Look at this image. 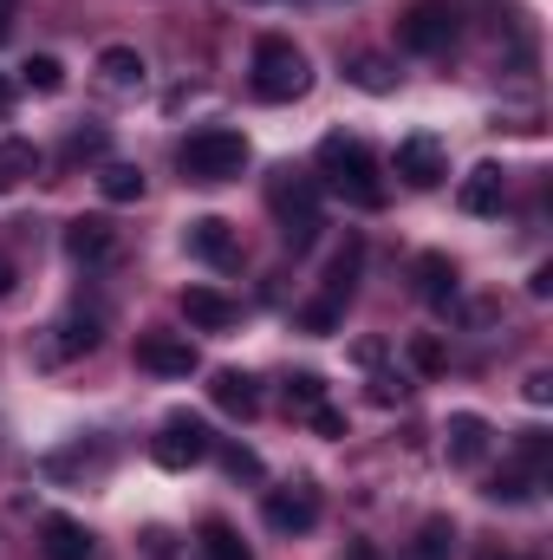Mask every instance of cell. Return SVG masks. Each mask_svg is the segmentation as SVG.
Listing matches in <instances>:
<instances>
[{
  "mask_svg": "<svg viewBox=\"0 0 553 560\" xmlns=\"http://www.w3.org/2000/svg\"><path fill=\"white\" fill-rule=\"evenodd\" d=\"M150 456H156L163 469H196V463L215 456V436H209V423L202 418L176 411V418H163V430L150 436Z\"/></svg>",
  "mask_w": 553,
  "mask_h": 560,
  "instance_id": "5",
  "label": "cell"
},
{
  "mask_svg": "<svg viewBox=\"0 0 553 560\" xmlns=\"http://www.w3.org/2000/svg\"><path fill=\"white\" fill-rule=\"evenodd\" d=\"M66 255H72V261H85V268H98V261H111V255H118V229H111L105 215H79V222L66 229Z\"/></svg>",
  "mask_w": 553,
  "mask_h": 560,
  "instance_id": "14",
  "label": "cell"
},
{
  "mask_svg": "<svg viewBox=\"0 0 553 560\" xmlns=\"http://www.w3.org/2000/svg\"><path fill=\"white\" fill-rule=\"evenodd\" d=\"M404 392H411V385H404V378H391V372H378V378H372V405H398Z\"/></svg>",
  "mask_w": 553,
  "mask_h": 560,
  "instance_id": "32",
  "label": "cell"
},
{
  "mask_svg": "<svg viewBox=\"0 0 553 560\" xmlns=\"http://www.w3.org/2000/svg\"><path fill=\"white\" fill-rule=\"evenodd\" d=\"M358 261H365V248H358V242H345V248L332 255V268H326V300H332V306L352 293V280H358Z\"/></svg>",
  "mask_w": 553,
  "mask_h": 560,
  "instance_id": "24",
  "label": "cell"
},
{
  "mask_svg": "<svg viewBox=\"0 0 553 560\" xmlns=\"http://www.w3.org/2000/svg\"><path fill=\"white\" fill-rule=\"evenodd\" d=\"M553 398V378L548 372H528V405H548Z\"/></svg>",
  "mask_w": 553,
  "mask_h": 560,
  "instance_id": "35",
  "label": "cell"
},
{
  "mask_svg": "<svg viewBox=\"0 0 553 560\" xmlns=\"http://www.w3.org/2000/svg\"><path fill=\"white\" fill-rule=\"evenodd\" d=\"M319 405H326V378H319V372H293V378H286V411H293V418H313Z\"/></svg>",
  "mask_w": 553,
  "mask_h": 560,
  "instance_id": "25",
  "label": "cell"
},
{
  "mask_svg": "<svg viewBox=\"0 0 553 560\" xmlns=\"http://www.w3.org/2000/svg\"><path fill=\"white\" fill-rule=\"evenodd\" d=\"M105 469H111V443H105V436H92V443L79 436L72 450H52V456H46V476H59V482H66V476H105Z\"/></svg>",
  "mask_w": 553,
  "mask_h": 560,
  "instance_id": "15",
  "label": "cell"
},
{
  "mask_svg": "<svg viewBox=\"0 0 553 560\" xmlns=\"http://www.w3.org/2000/svg\"><path fill=\"white\" fill-rule=\"evenodd\" d=\"M39 555L46 560H92V535H85V522H72V515H46V522H39Z\"/></svg>",
  "mask_w": 553,
  "mask_h": 560,
  "instance_id": "16",
  "label": "cell"
},
{
  "mask_svg": "<svg viewBox=\"0 0 553 560\" xmlns=\"http://www.w3.org/2000/svg\"><path fill=\"white\" fill-rule=\"evenodd\" d=\"M98 196H105V202H138L143 170L138 163H105V170H98Z\"/></svg>",
  "mask_w": 553,
  "mask_h": 560,
  "instance_id": "23",
  "label": "cell"
},
{
  "mask_svg": "<svg viewBox=\"0 0 553 560\" xmlns=\"http://www.w3.org/2000/svg\"><path fill=\"white\" fill-rule=\"evenodd\" d=\"M416 293L430 300V306H449L456 300V261L449 255H416Z\"/></svg>",
  "mask_w": 553,
  "mask_h": 560,
  "instance_id": "20",
  "label": "cell"
},
{
  "mask_svg": "<svg viewBox=\"0 0 553 560\" xmlns=\"http://www.w3.org/2000/svg\"><path fill=\"white\" fill-rule=\"evenodd\" d=\"M183 242H189V255L209 261V268H235V261H242V242H235V229H228L222 215H196V222L183 229Z\"/></svg>",
  "mask_w": 553,
  "mask_h": 560,
  "instance_id": "12",
  "label": "cell"
},
{
  "mask_svg": "<svg viewBox=\"0 0 553 560\" xmlns=\"http://www.w3.org/2000/svg\"><path fill=\"white\" fill-rule=\"evenodd\" d=\"M209 398H215V411H228V418H255V411H261V385H255L248 372H215V378H209Z\"/></svg>",
  "mask_w": 553,
  "mask_h": 560,
  "instance_id": "18",
  "label": "cell"
},
{
  "mask_svg": "<svg viewBox=\"0 0 553 560\" xmlns=\"http://www.w3.org/2000/svg\"><path fill=\"white\" fill-rule=\"evenodd\" d=\"M268 209H274L280 235H286V248H306V242L326 229V215H319V183H313V176H293V170H280L274 183H268Z\"/></svg>",
  "mask_w": 553,
  "mask_h": 560,
  "instance_id": "4",
  "label": "cell"
},
{
  "mask_svg": "<svg viewBox=\"0 0 553 560\" xmlns=\"http://www.w3.org/2000/svg\"><path fill=\"white\" fill-rule=\"evenodd\" d=\"M215 456H222V469H228L235 482H255V476H261V456H255L248 443H215Z\"/></svg>",
  "mask_w": 553,
  "mask_h": 560,
  "instance_id": "29",
  "label": "cell"
},
{
  "mask_svg": "<svg viewBox=\"0 0 553 560\" xmlns=\"http://www.w3.org/2000/svg\"><path fill=\"white\" fill-rule=\"evenodd\" d=\"M398 176H404L411 189H436V183L449 176V150H443V138L411 131V138L398 143Z\"/></svg>",
  "mask_w": 553,
  "mask_h": 560,
  "instance_id": "11",
  "label": "cell"
},
{
  "mask_svg": "<svg viewBox=\"0 0 553 560\" xmlns=\"http://www.w3.org/2000/svg\"><path fill=\"white\" fill-rule=\"evenodd\" d=\"M456 26H462L456 0H411L398 20V39H404V52H449Z\"/></svg>",
  "mask_w": 553,
  "mask_h": 560,
  "instance_id": "6",
  "label": "cell"
},
{
  "mask_svg": "<svg viewBox=\"0 0 553 560\" xmlns=\"http://www.w3.org/2000/svg\"><path fill=\"white\" fill-rule=\"evenodd\" d=\"M235 313H242V306H235L228 293H215V287H189V293H183V319H189L196 332H222V326H235Z\"/></svg>",
  "mask_w": 553,
  "mask_h": 560,
  "instance_id": "17",
  "label": "cell"
},
{
  "mask_svg": "<svg viewBox=\"0 0 553 560\" xmlns=\"http://www.w3.org/2000/svg\"><path fill=\"white\" fill-rule=\"evenodd\" d=\"M143 52L138 46H105L98 52V79H105V92H143Z\"/></svg>",
  "mask_w": 553,
  "mask_h": 560,
  "instance_id": "19",
  "label": "cell"
},
{
  "mask_svg": "<svg viewBox=\"0 0 553 560\" xmlns=\"http://www.w3.org/2000/svg\"><path fill=\"white\" fill-rule=\"evenodd\" d=\"M411 365H416V372H443V346H436L430 332H416V339H411Z\"/></svg>",
  "mask_w": 553,
  "mask_h": 560,
  "instance_id": "30",
  "label": "cell"
},
{
  "mask_svg": "<svg viewBox=\"0 0 553 560\" xmlns=\"http://www.w3.org/2000/svg\"><path fill=\"white\" fill-rule=\"evenodd\" d=\"M176 170H183V183H235L248 170V138L228 125L189 131V143L176 150Z\"/></svg>",
  "mask_w": 553,
  "mask_h": 560,
  "instance_id": "3",
  "label": "cell"
},
{
  "mask_svg": "<svg viewBox=\"0 0 553 560\" xmlns=\"http://www.w3.org/2000/svg\"><path fill=\"white\" fill-rule=\"evenodd\" d=\"M495 450V423L475 418V411H456V418L443 423V456L456 463V469H482V456Z\"/></svg>",
  "mask_w": 553,
  "mask_h": 560,
  "instance_id": "10",
  "label": "cell"
},
{
  "mask_svg": "<svg viewBox=\"0 0 553 560\" xmlns=\"http://www.w3.org/2000/svg\"><path fill=\"white\" fill-rule=\"evenodd\" d=\"M261 515H268V528H274V535H306V528L319 522V489H313V482H286V489H268Z\"/></svg>",
  "mask_w": 553,
  "mask_h": 560,
  "instance_id": "8",
  "label": "cell"
},
{
  "mask_svg": "<svg viewBox=\"0 0 553 560\" xmlns=\"http://www.w3.org/2000/svg\"><path fill=\"white\" fill-rule=\"evenodd\" d=\"M299 326H306V332H332V326H339V306H332V300H313V306L299 313Z\"/></svg>",
  "mask_w": 553,
  "mask_h": 560,
  "instance_id": "31",
  "label": "cell"
},
{
  "mask_svg": "<svg viewBox=\"0 0 553 560\" xmlns=\"http://www.w3.org/2000/svg\"><path fill=\"white\" fill-rule=\"evenodd\" d=\"M20 79H26L33 92H59V85H66V66H59L52 52H33V59L20 66Z\"/></svg>",
  "mask_w": 553,
  "mask_h": 560,
  "instance_id": "28",
  "label": "cell"
},
{
  "mask_svg": "<svg viewBox=\"0 0 553 560\" xmlns=\"http://www.w3.org/2000/svg\"><path fill=\"white\" fill-rule=\"evenodd\" d=\"M319 189H332V196H345V202H358V209H385V183H378V156H372V143L365 138H345V131H332V138H319Z\"/></svg>",
  "mask_w": 553,
  "mask_h": 560,
  "instance_id": "1",
  "label": "cell"
},
{
  "mask_svg": "<svg viewBox=\"0 0 553 560\" xmlns=\"http://www.w3.org/2000/svg\"><path fill=\"white\" fill-rule=\"evenodd\" d=\"M502 196H508V176H502V163H475V170L462 176V189H456L462 215H502Z\"/></svg>",
  "mask_w": 553,
  "mask_h": 560,
  "instance_id": "13",
  "label": "cell"
},
{
  "mask_svg": "<svg viewBox=\"0 0 553 560\" xmlns=\"http://www.w3.org/2000/svg\"><path fill=\"white\" fill-rule=\"evenodd\" d=\"M7 98H13V92H7V79H0V112H7Z\"/></svg>",
  "mask_w": 553,
  "mask_h": 560,
  "instance_id": "39",
  "label": "cell"
},
{
  "mask_svg": "<svg viewBox=\"0 0 553 560\" xmlns=\"http://www.w3.org/2000/svg\"><path fill=\"white\" fill-rule=\"evenodd\" d=\"M98 313H66V319H52L46 332H39V346H33V359L52 372V365H72V359H85V352H98Z\"/></svg>",
  "mask_w": 553,
  "mask_h": 560,
  "instance_id": "7",
  "label": "cell"
},
{
  "mask_svg": "<svg viewBox=\"0 0 553 560\" xmlns=\"http://www.w3.org/2000/svg\"><path fill=\"white\" fill-rule=\"evenodd\" d=\"M248 85H255V98H268V105H293V98H306V85H313V66H306V52L293 46V39H255V66H248Z\"/></svg>",
  "mask_w": 553,
  "mask_h": 560,
  "instance_id": "2",
  "label": "cell"
},
{
  "mask_svg": "<svg viewBox=\"0 0 553 560\" xmlns=\"http://www.w3.org/2000/svg\"><path fill=\"white\" fill-rule=\"evenodd\" d=\"M7 20H13V0H0V33H7Z\"/></svg>",
  "mask_w": 553,
  "mask_h": 560,
  "instance_id": "37",
  "label": "cell"
},
{
  "mask_svg": "<svg viewBox=\"0 0 553 560\" xmlns=\"http://www.w3.org/2000/svg\"><path fill=\"white\" fill-rule=\"evenodd\" d=\"M0 293H13V261H0Z\"/></svg>",
  "mask_w": 553,
  "mask_h": 560,
  "instance_id": "36",
  "label": "cell"
},
{
  "mask_svg": "<svg viewBox=\"0 0 553 560\" xmlns=\"http://www.w3.org/2000/svg\"><path fill=\"white\" fill-rule=\"evenodd\" d=\"M196 548H202V560H255V548H248V541H242L228 522H202Z\"/></svg>",
  "mask_w": 553,
  "mask_h": 560,
  "instance_id": "22",
  "label": "cell"
},
{
  "mask_svg": "<svg viewBox=\"0 0 553 560\" xmlns=\"http://www.w3.org/2000/svg\"><path fill=\"white\" fill-rule=\"evenodd\" d=\"M138 365L156 378H189L202 359H196V339L189 332H143L138 339Z\"/></svg>",
  "mask_w": 553,
  "mask_h": 560,
  "instance_id": "9",
  "label": "cell"
},
{
  "mask_svg": "<svg viewBox=\"0 0 553 560\" xmlns=\"http://www.w3.org/2000/svg\"><path fill=\"white\" fill-rule=\"evenodd\" d=\"M482 560H521V555H502V548H489V555H482Z\"/></svg>",
  "mask_w": 553,
  "mask_h": 560,
  "instance_id": "38",
  "label": "cell"
},
{
  "mask_svg": "<svg viewBox=\"0 0 553 560\" xmlns=\"http://www.w3.org/2000/svg\"><path fill=\"white\" fill-rule=\"evenodd\" d=\"M313 430H319V436H345V418H339V411H332V405H319V411H313Z\"/></svg>",
  "mask_w": 553,
  "mask_h": 560,
  "instance_id": "33",
  "label": "cell"
},
{
  "mask_svg": "<svg viewBox=\"0 0 553 560\" xmlns=\"http://www.w3.org/2000/svg\"><path fill=\"white\" fill-rule=\"evenodd\" d=\"M33 170H39V150H33V143H26V138H0V196H7V189H20Z\"/></svg>",
  "mask_w": 553,
  "mask_h": 560,
  "instance_id": "21",
  "label": "cell"
},
{
  "mask_svg": "<svg viewBox=\"0 0 553 560\" xmlns=\"http://www.w3.org/2000/svg\"><path fill=\"white\" fill-rule=\"evenodd\" d=\"M352 85H365V92H391V85H398V72H391V59L358 52V59H352Z\"/></svg>",
  "mask_w": 553,
  "mask_h": 560,
  "instance_id": "26",
  "label": "cell"
},
{
  "mask_svg": "<svg viewBox=\"0 0 553 560\" xmlns=\"http://www.w3.org/2000/svg\"><path fill=\"white\" fill-rule=\"evenodd\" d=\"M66 150H72V156H98V150H105V131H72Z\"/></svg>",
  "mask_w": 553,
  "mask_h": 560,
  "instance_id": "34",
  "label": "cell"
},
{
  "mask_svg": "<svg viewBox=\"0 0 553 560\" xmlns=\"http://www.w3.org/2000/svg\"><path fill=\"white\" fill-rule=\"evenodd\" d=\"M449 548H456V528L436 515V522H423V535H416L411 560H449Z\"/></svg>",
  "mask_w": 553,
  "mask_h": 560,
  "instance_id": "27",
  "label": "cell"
}]
</instances>
